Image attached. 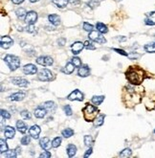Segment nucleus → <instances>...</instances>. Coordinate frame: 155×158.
Returning a JSON list of instances; mask_svg holds the SVG:
<instances>
[{
  "label": "nucleus",
  "mask_w": 155,
  "mask_h": 158,
  "mask_svg": "<svg viewBox=\"0 0 155 158\" xmlns=\"http://www.w3.org/2000/svg\"><path fill=\"white\" fill-rule=\"evenodd\" d=\"M126 79L131 85H139L144 81L145 78V71L139 66H130L125 72Z\"/></svg>",
  "instance_id": "f257e3e1"
},
{
  "label": "nucleus",
  "mask_w": 155,
  "mask_h": 158,
  "mask_svg": "<svg viewBox=\"0 0 155 158\" xmlns=\"http://www.w3.org/2000/svg\"><path fill=\"white\" fill-rule=\"evenodd\" d=\"M83 113L87 122H94L95 119L98 117V108L90 104H86L83 108Z\"/></svg>",
  "instance_id": "f03ea898"
},
{
  "label": "nucleus",
  "mask_w": 155,
  "mask_h": 158,
  "mask_svg": "<svg viewBox=\"0 0 155 158\" xmlns=\"http://www.w3.org/2000/svg\"><path fill=\"white\" fill-rule=\"evenodd\" d=\"M5 62L8 64V66L10 67V69L12 71L16 70L18 67L20 66V60L16 56L14 55H7L6 57L4 58Z\"/></svg>",
  "instance_id": "7ed1b4c3"
},
{
  "label": "nucleus",
  "mask_w": 155,
  "mask_h": 158,
  "mask_svg": "<svg viewBox=\"0 0 155 158\" xmlns=\"http://www.w3.org/2000/svg\"><path fill=\"white\" fill-rule=\"evenodd\" d=\"M38 78L39 81H50L54 80V76H53V73L48 70V69H42L39 71Z\"/></svg>",
  "instance_id": "20e7f679"
},
{
  "label": "nucleus",
  "mask_w": 155,
  "mask_h": 158,
  "mask_svg": "<svg viewBox=\"0 0 155 158\" xmlns=\"http://www.w3.org/2000/svg\"><path fill=\"white\" fill-rule=\"evenodd\" d=\"M89 39L91 40L98 42V43H101V44L106 42V40L104 39V36H103L102 33H100L98 30L97 31H91L89 34Z\"/></svg>",
  "instance_id": "39448f33"
},
{
  "label": "nucleus",
  "mask_w": 155,
  "mask_h": 158,
  "mask_svg": "<svg viewBox=\"0 0 155 158\" xmlns=\"http://www.w3.org/2000/svg\"><path fill=\"white\" fill-rule=\"evenodd\" d=\"M53 59L51 57H48V56H41V57L36 59V63L42 66H50L53 64Z\"/></svg>",
  "instance_id": "423d86ee"
},
{
  "label": "nucleus",
  "mask_w": 155,
  "mask_h": 158,
  "mask_svg": "<svg viewBox=\"0 0 155 158\" xmlns=\"http://www.w3.org/2000/svg\"><path fill=\"white\" fill-rule=\"evenodd\" d=\"M0 43H1V47L3 49H9L14 44V40L10 36L4 35L1 38V40H0Z\"/></svg>",
  "instance_id": "0eeeda50"
},
{
  "label": "nucleus",
  "mask_w": 155,
  "mask_h": 158,
  "mask_svg": "<svg viewBox=\"0 0 155 158\" xmlns=\"http://www.w3.org/2000/svg\"><path fill=\"white\" fill-rule=\"evenodd\" d=\"M38 20V14L34 11H31L29 13H27L26 18H25V21L28 25H33Z\"/></svg>",
  "instance_id": "6e6552de"
},
{
  "label": "nucleus",
  "mask_w": 155,
  "mask_h": 158,
  "mask_svg": "<svg viewBox=\"0 0 155 158\" xmlns=\"http://www.w3.org/2000/svg\"><path fill=\"white\" fill-rule=\"evenodd\" d=\"M67 99L70 101H83L84 100V94L79 89H76L67 97Z\"/></svg>",
  "instance_id": "1a4fd4ad"
},
{
  "label": "nucleus",
  "mask_w": 155,
  "mask_h": 158,
  "mask_svg": "<svg viewBox=\"0 0 155 158\" xmlns=\"http://www.w3.org/2000/svg\"><path fill=\"white\" fill-rule=\"evenodd\" d=\"M84 43H81L80 41L75 42L74 44H72L71 46V49H72V53L74 55H78L81 52V50L84 49Z\"/></svg>",
  "instance_id": "9d476101"
},
{
  "label": "nucleus",
  "mask_w": 155,
  "mask_h": 158,
  "mask_svg": "<svg viewBox=\"0 0 155 158\" xmlns=\"http://www.w3.org/2000/svg\"><path fill=\"white\" fill-rule=\"evenodd\" d=\"M12 82L14 85H15L17 86H20V87H26L29 85V81L23 78H13Z\"/></svg>",
  "instance_id": "9b49d317"
},
{
  "label": "nucleus",
  "mask_w": 155,
  "mask_h": 158,
  "mask_svg": "<svg viewBox=\"0 0 155 158\" xmlns=\"http://www.w3.org/2000/svg\"><path fill=\"white\" fill-rule=\"evenodd\" d=\"M23 72L26 75H34L38 72V68H36L34 64H26L23 67Z\"/></svg>",
  "instance_id": "f8f14e48"
},
{
  "label": "nucleus",
  "mask_w": 155,
  "mask_h": 158,
  "mask_svg": "<svg viewBox=\"0 0 155 158\" xmlns=\"http://www.w3.org/2000/svg\"><path fill=\"white\" fill-rule=\"evenodd\" d=\"M39 145H40V147L43 148V150H45V151H49L50 148L53 147L51 141L49 140V138H47V137H44V138L40 139Z\"/></svg>",
  "instance_id": "ddd939ff"
},
{
  "label": "nucleus",
  "mask_w": 155,
  "mask_h": 158,
  "mask_svg": "<svg viewBox=\"0 0 155 158\" xmlns=\"http://www.w3.org/2000/svg\"><path fill=\"white\" fill-rule=\"evenodd\" d=\"M40 131H41L40 127H39V126L35 125V126L31 127V128L29 129V134H30V136H32L34 139H38L39 136V134H40Z\"/></svg>",
  "instance_id": "4468645a"
},
{
  "label": "nucleus",
  "mask_w": 155,
  "mask_h": 158,
  "mask_svg": "<svg viewBox=\"0 0 155 158\" xmlns=\"http://www.w3.org/2000/svg\"><path fill=\"white\" fill-rule=\"evenodd\" d=\"M15 135V129L13 127L8 126L4 129V136L7 139H13Z\"/></svg>",
  "instance_id": "2eb2a0df"
},
{
  "label": "nucleus",
  "mask_w": 155,
  "mask_h": 158,
  "mask_svg": "<svg viewBox=\"0 0 155 158\" xmlns=\"http://www.w3.org/2000/svg\"><path fill=\"white\" fill-rule=\"evenodd\" d=\"M47 114V109L44 108L43 106H39L36 109H35V116L39 119H41V118H44Z\"/></svg>",
  "instance_id": "dca6fc26"
},
{
  "label": "nucleus",
  "mask_w": 155,
  "mask_h": 158,
  "mask_svg": "<svg viewBox=\"0 0 155 158\" xmlns=\"http://www.w3.org/2000/svg\"><path fill=\"white\" fill-rule=\"evenodd\" d=\"M78 74H79L80 77H83V78L87 77V76H89V74H90V68L87 65H81L79 68Z\"/></svg>",
  "instance_id": "f3484780"
},
{
  "label": "nucleus",
  "mask_w": 155,
  "mask_h": 158,
  "mask_svg": "<svg viewBox=\"0 0 155 158\" xmlns=\"http://www.w3.org/2000/svg\"><path fill=\"white\" fill-rule=\"evenodd\" d=\"M145 23L147 25H149V26L155 25V11L147 15V18H145Z\"/></svg>",
  "instance_id": "a211bd4d"
},
{
  "label": "nucleus",
  "mask_w": 155,
  "mask_h": 158,
  "mask_svg": "<svg viewBox=\"0 0 155 158\" xmlns=\"http://www.w3.org/2000/svg\"><path fill=\"white\" fill-rule=\"evenodd\" d=\"M25 96H26V94L24 92H16V93H14L13 95L10 96V100L14 101V102L22 101L25 98Z\"/></svg>",
  "instance_id": "6ab92c4d"
},
{
  "label": "nucleus",
  "mask_w": 155,
  "mask_h": 158,
  "mask_svg": "<svg viewBox=\"0 0 155 158\" xmlns=\"http://www.w3.org/2000/svg\"><path fill=\"white\" fill-rule=\"evenodd\" d=\"M16 128L18 129V131L20 133H25L28 129L27 125L23 122V121H17L16 122Z\"/></svg>",
  "instance_id": "aec40b11"
},
{
  "label": "nucleus",
  "mask_w": 155,
  "mask_h": 158,
  "mask_svg": "<svg viewBox=\"0 0 155 158\" xmlns=\"http://www.w3.org/2000/svg\"><path fill=\"white\" fill-rule=\"evenodd\" d=\"M48 19H49L50 23H52L55 26H59L60 23V17L58 15H50L48 16Z\"/></svg>",
  "instance_id": "412c9836"
},
{
  "label": "nucleus",
  "mask_w": 155,
  "mask_h": 158,
  "mask_svg": "<svg viewBox=\"0 0 155 158\" xmlns=\"http://www.w3.org/2000/svg\"><path fill=\"white\" fill-rule=\"evenodd\" d=\"M16 16L18 17V19H20V20H25V18H26V15H27V12L25 11V9L23 8H18L16 12Z\"/></svg>",
  "instance_id": "4be33fe9"
},
{
  "label": "nucleus",
  "mask_w": 155,
  "mask_h": 158,
  "mask_svg": "<svg viewBox=\"0 0 155 158\" xmlns=\"http://www.w3.org/2000/svg\"><path fill=\"white\" fill-rule=\"evenodd\" d=\"M77 152V147L75 145H73V144H69L67 146V154L69 157H73V156H75Z\"/></svg>",
  "instance_id": "5701e85b"
},
{
  "label": "nucleus",
  "mask_w": 155,
  "mask_h": 158,
  "mask_svg": "<svg viewBox=\"0 0 155 158\" xmlns=\"http://www.w3.org/2000/svg\"><path fill=\"white\" fill-rule=\"evenodd\" d=\"M52 2L58 8H65L68 5L69 0H52Z\"/></svg>",
  "instance_id": "b1692460"
},
{
  "label": "nucleus",
  "mask_w": 155,
  "mask_h": 158,
  "mask_svg": "<svg viewBox=\"0 0 155 158\" xmlns=\"http://www.w3.org/2000/svg\"><path fill=\"white\" fill-rule=\"evenodd\" d=\"M43 107L46 108L47 111H55V109H56V104L54 103V102H45V103L43 104Z\"/></svg>",
  "instance_id": "393cba45"
},
{
  "label": "nucleus",
  "mask_w": 155,
  "mask_h": 158,
  "mask_svg": "<svg viewBox=\"0 0 155 158\" xmlns=\"http://www.w3.org/2000/svg\"><path fill=\"white\" fill-rule=\"evenodd\" d=\"M75 67L76 66L74 65V63H73L72 61L71 62H67L65 68L63 69V72L66 73V74H72L73 72H74V70H75Z\"/></svg>",
  "instance_id": "a878e982"
},
{
  "label": "nucleus",
  "mask_w": 155,
  "mask_h": 158,
  "mask_svg": "<svg viewBox=\"0 0 155 158\" xmlns=\"http://www.w3.org/2000/svg\"><path fill=\"white\" fill-rule=\"evenodd\" d=\"M96 27H97V30H98L100 33H102V34H106V33L108 32L107 27H106L104 23L99 22V23H97Z\"/></svg>",
  "instance_id": "bb28decb"
},
{
  "label": "nucleus",
  "mask_w": 155,
  "mask_h": 158,
  "mask_svg": "<svg viewBox=\"0 0 155 158\" xmlns=\"http://www.w3.org/2000/svg\"><path fill=\"white\" fill-rule=\"evenodd\" d=\"M104 96H94L91 101H92V103L95 106H100L104 102Z\"/></svg>",
  "instance_id": "cd10ccee"
},
{
  "label": "nucleus",
  "mask_w": 155,
  "mask_h": 158,
  "mask_svg": "<svg viewBox=\"0 0 155 158\" xmlns=\"http://www.w3.org/2000/svg\"><path fill=\"white\" fill-rule=\"evenodd\" d=\"M104 114H101V115H99L96 119H95V121H94V125L96 126V127H100V126H102L103 124H104Z\"/></svg>",
  "instance_id": "c85d7f7f"
},
{
  "label": "nucleus",
  "mask_w": 155,
  "mask_h": 158,
  "mask_svg": "<svg viewBox=\"0 0 155 158\" xmlns=\"http://www.w3.org/2000/svg\"><path fill=\"white\" fill-rule=\"evenodd\" d=\"M144 48L145 52H148V53H155V42L145 44Z\"/></svg>",
  "instance_id": "c756f323"
},
{
  "label": "nucleus",
  "mask_w": 155,
  "mask_h": 158,
  "mask_svg": "<svg viewBox=\"0 0 155 158\" xmlns=\"http://www.w3.org/2000/svg\"><path fill=\"white\" fill-rule=\"evenodd\" d=\"M93 143H94V140H93V138H92V136H90V135H85L84 136V144H85V146L86 147H91L93 145Z\"/></svg>",
  "instance_id": "7c9ffc66"
},
{
  "label": "nucleus",
  "mask_w": 155,
  "mask_h": 158,
  "mask_svg": "<svg viewBox=\"0 0 155 158\" xmlns=\"http://www.w3.org/2000/svg\"><path fill=\"white\" fill-rule=\"evenodd\" d=\"M0 143H1L0 144V152L4 153L8 151V145L4 139H1V140H0Z\"/></svg>",
  "instance_id": "2f4dec72"
},
{
  "label": "nucleus",
  "mask_w": 155,
  "mask_h": 158,
  "mask_svg": "<svg viewBox=\"0 0 155 158\" xmlns=\"http://www.w3.org/2000/svg\"><path fill=\"white\" fill-rule=\"evenodd\" d=\"M74 134V131L72 128H65L64 131H62V136H64L65 138H69L73 136Z\"/></svg>",
  "instance_id": "473e14b6"
},
{
  "label": "nucleus",
  "mask_w": 155,
  "mask_h": 158,
  "mask_svg": "<svg viewBox=\"0 0 155 158\" xmlns=\"http://www.w3.org/2000/svg\"><path fill=\"white\" fill-rule=\"evenodd\" d=\"M131 153H132V152L130 148H124V150L120 153V156L121 157H129V156H131Z\"/></svg>",
  "instance_id": "72a5a7b5"
},
{
  "label": "nucleus",
  "mask_w": 155,
  "mask_h": 158,
  "mask_svg": "<svg viewBox=\"0 0 155 158\" xmlns=\"http://www.w3.org/2000/svg\"><path fill=\"white\" fill-rule=\"evenodd\" d=\"M61 144V138L60 137H56L52 141V145H53V148H58L59 147Z\"/></svg>",
  "instance_id": "f704fd0d"
},
{
  "label": "nucleus",
  "mask_w": 155,
  "mask_h": 158,
  "mask_svg": "<svg viewBox=\"0 0 155 158\" xmlns=\"http://www.w3.org/2000/svg\"><path fill=\"white\" fill-rule=\"evenodd\" d=\"M20 115H21V117L24 120H29V119H31V114H30V112H29L28 110H23V111H21Z\"/></svg>",
  "instance_id": "c9c22d12"
},
{
  "label": "nucleus",
  "mask_w": 155,
  "mask_h": 158,
  "mask_svg": "<svg viewBox=\"0 0 155 158\" xmlns=\"http://www.w3.org/2000/svg\"><path fill=\"white\" fill-rule=\"evenodd\" d=\"M21 144L22 145H24V146H27V145H29L30 144V142H31V138L29 137V136H24V137H22L21 138Z\"/></svg>",
  "instance_id": "e433bc0d"
},
{
  "label": "nucleus",
  "mask_w": 155,
  "mask_h": 158,
  "mask_svg": "<svg viewBox=\"0 0 155 158\" xmlns=\"http://www.w3.org/2000/svg\"><path fill=\"white\" fill-rule=\"evenodd\" d=\"M72 62L74 63V65L76 67H80L81 66V60L79 58H73L72 59Z\"/></svg>",
  "instance_id": "4c0bfd02"
},
{
  "label": "nucleus",
  "mask_w": 155,
  "mask_h": 158,
  "mask_svg": "<svg viewBox=\"0 0 155 158\" xmlns=\"http://www.w3.org/2000/svg\"><path fill=\"white\" fill-rule=\"evenodd\" d=\"M17 156V153H16V152L15 151H7L6 152H5V157H11V158H13V157H16Z\"/></svg>",
  "instance_id": "58836bf2"
},
{
  "label": "nucleus",
  "mask_w": 155,
  "mask_h": 158,
  "mask_svg": "<svg viewBox=\"0 0 155 158\" xmlns=\"http://www.w3.org/2000/svg\"><path fill=\"white\" fill-rule=\"evenodd\" d=\"M63 109H64V112H65V114H66L67 116H71V115H72L73 111H72V108H71V106H68V105L64 106V107H63Z\"/></svg>",
  "instance_id": "ea45409f"
},
{
  "label": "nucleus",
  "mask_w": 155,
  "mask_h": 158,
  "mask_svg": "<svg viewBox=\"0 0 155 158\" xmlns=\"http://www.w3.org/2000/svg\"><path fill=\"white\" fill-rule=\"evenodd\" d=\"M84 29L87 32H91V31H93V26L87 23V22H84Z\"/></svg>",
  "instance_id": "a19ab883"
},
{
  "label": "nucleus",
  "mask_w": 155,
  "mask_h": 158,
  "mask_svg": "<svg viewBox=\"0 0 155 158\" xmlns=\"http://www.w3.org/2000/svg\"><path fill=\"white\" fill-rule=\"evenodd\" d=\"M1 116L4 119H10L11 118V114L9 113L7 110H4V109H1Z\"/></svg>",
  "instance_id": "79ce46f5"
},
{
  "label": "nucleus",
  "mask_w": 155,
  "mask_h": 158,
  "mask_svg": "<svg viewBox=\"0 0 155 158\" xmlns=\"http://www.w3.org/2000/svg\"><path fill=\"white\" fill-rule=\"evenodd\" d=\"M84 47H85L86 49H89V50H94V49H95V46L92 45V43L89 42L88 40L84 42Z\"/></svg>",
  "instance_id": "37998d69"
},
{
  "label": "nucleus",
  "mask_w": 155,
  "mask_h": 158,
  "mask_svg": "<svg viewBox=\"0 0 155 158\" xmlns=\"http://www.w3.org/2000/svg\"><path fill=\"white\" fill-rule=\"evenodd\" d=\"M26 29H27V32H29V33H35V28L34 24L33 25H28Z\"/></svg>",
  "instance_id": "c03bdc74"
},
{
  "label": "nucleus",
  "mask_w": 155,
  "mask_h": 158,
  "mask_svg": "<svg viewBox=\"0 0 155 158\" xmlns=\"http://www.w3.org/2000/svg\"><path fill=\"white\" fill-rule=\"evenodd\" d=\"M39 157H41V158H49V157H51V153H50L48 151L43 152L39 155Z\"/></svg>",
  "instance_id": "a18cd8bd"
},
{
  "label": "nucleus",
  "mask_w": 155,
  "mask_h": 158,
  "mask_svg": "<svg viewBox=\"0 0 155 158\" xmlns=\"http://www.w3.org/2000/svg\"><path fill=\"white\" fill-rule=\"evenodd\" d=\"M100 1H101V0H90L89 5H90L91 7L98 6V5H99V3H100Z\"/></svg>",
  "instance_id": "49530a36"
},
{
  "label": "nucleus",
  "mask_w": 155,
  "mask_h": 158,
  "mask_svg": "<svg viewBox=\"0 0 155 158\" xmlns=\"http://www.w3.org/2000/svg\"><path fill=\"white\" fill-rule=\"evenodd\" d=\"M114 51H116L117 53H119V54H121V55H123V56H128V54L127 53H125L124 50H122V49H114Z\"/></svg>",
  "instance_id": "de8ad7c7"
},
{
  "label": "nucleus",
  "mask_w": 155,
  "mask_h": 158,
  "mask_svg": "<svg viewBox=\"0 0 155 158\" xmlns=\"http://www.w3.org/2000/svg\"><path fill=\"white\" fill-rule=\"evenodd\" d=\"M91 153H92V148H91V147H90V148L89 150L85 152V154H84V157H88Z\"/></svg>",
  "instance_id": "09e8293b"
},
{
  "label": "nucleus",
  "mask_w": 155,
  "mask_h": 158,
  "mask_svg": "<svg viewBox=\"0 0 155 158\" xmlns=\"http://www.w3.org/2000/svg\"><path fill=\"white\" fill-rule=\"evenodd\" d=\"M65 41H66V40H65V39H59L58 42L59 43V45H61V46H62V45H64V44H65Z\"/></svg>",
  "instance_id": "8fccbe9b"
},
{
  "label": "nucleus",
  "mask_w": 155,
  "mask_h": 158,
  "mask_svg": "<svg viewBox=\"0 0 155 158\" xmlns=\"http://www.w3.org/2000/svg\"><path fill=\"white\" fill-rule=\"evenodd\" d=\"M13 1V3H14V4H21L24 0H12Z\"/></svg>",
  "instance_id": "3c124183"
},
{
  "label": "nucleus",
  "mask_w": 155,
  "mask_h": 158,
  "mask_svg": "<svg viewBox=\"0 0 155 158\" xmlns=\"http://www.w3.org/2000/svg\"><path fill=\"white\" fill-rule=\"evenodd\" d=\"M38 1H39V0H30V2H32V3H35Z\"/></svg>",
  "instance_id": "603ef678"
},
{
  "label": "nucleus",
  "mask_w": 155,
  "mask_h": 158,
  "mask_svg": "<svg viewBox=\"0 0 155 158\" xmlns=\"http://www.w3.org/2000/svg\"><path fill=\"white\" fill-rule=\"evenodd\" d=\"M154 133H155V131H154Z\"/></svg>",
  "instance_id": "864d4df0"
}]
</instances>
